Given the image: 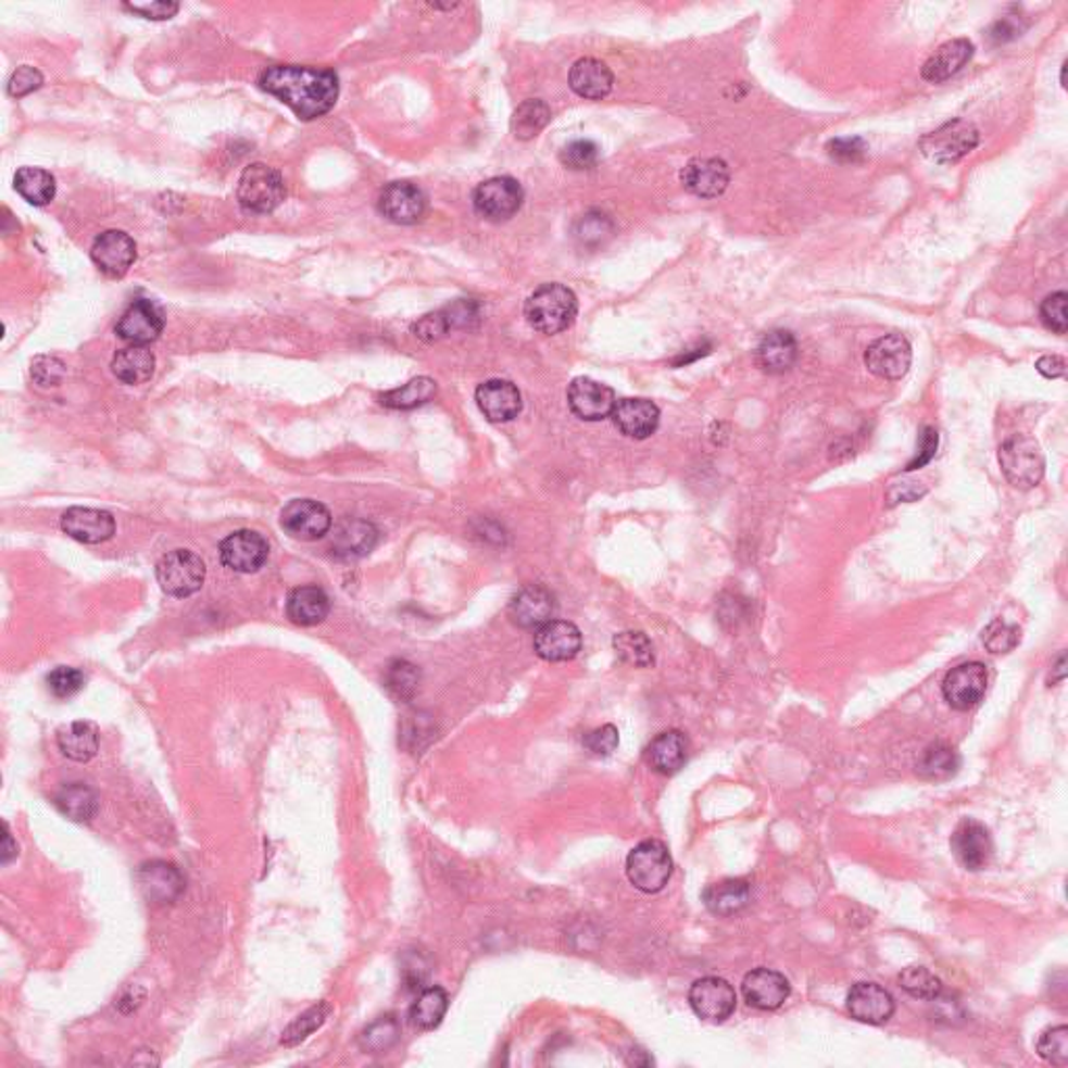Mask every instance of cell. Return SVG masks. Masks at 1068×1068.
Returning <instances> with one entry per match:
<instances>
[{
	"mask_svg": "<svg viewBox=\"0 0 1068 1068\" xmlns=\"http://www.w3.org/2000/svg\"><path fill=\"white\" fill-rule=\"evenodd\" d=\"M260 86L288 104L303 122L326 115L339 101V76L332 70L272 65L261 72Z\"/></svg>",
	"mask_w": 1068,
	"mask_h": 1068,
	"instance_id": "obj_1",
	"label": "cell"
},
{
	"mask_svg": "<svg viewBox=\"0 0 1068 1068\" xmlns=\"http://www.w3.org/2000/svg\"><path fill=\"white\" fill-rule=\"evenodd\" d=\"M578 313V299L573 290L564 285L551 282L537 288L524 305V315L528 324L543 332L557 335L568 330Z\"/></svg>",
	"mask_w": 1068,
	"mask_h": 1068,
	"instance_id": "obj_2",
	"label": "cell"
},
{
	"mask_svg": "<svg viewBox=\"0 0 1068 1068\" xmlns=\"http://www.w3.org/2000/svg\"><path fill=\"white\" fill-rule=\"evenodd\" d=\"M673 868L675 864L668 847L657 839L641 841L626 858V877L643 893H657L668 885Z\"/></svg>",
	"mask_w": 1068,
	"mask_h": 1068,
	"instance_id": "obj_3",
	"label": "cell"
},
{
	"mask_svg": "<svg viewBox=\"0 0 1068 1068\" xmlns=\"http://www.w3.org/2000/svg\"><path fill=\"white\" fill-rule=\"evenodd\" d=\"M238 203L253 213H272L287 199V184L278 169L253 163L244 167L236 188Z\"/></svg>",
	"mask_w": 1068,
	"mask_h": 1068,
	"instance_id": "obj_4",
	"label": "cell"
},
{
	"mask_svg": "<svg viewBox=\"0 0 1068 1068\" xmlns=\"http://www.w3.org/2000/svg\"><path fill=\"white\" fill-rule=\"evenodd\" d=\"M1000 466L1010 485L1033 489L1042 482L1045 472L1042 447L1027 435H1017L1000 447Z\"/></svg>",
	"mask_w": 1068,
	"mask_h": 1068,
	"instance_id": "obj_5",
	"label": "cell"
},
{
	"mask_svg": "<svg viewBox=\"0 0 1068 1068\" xmlns=\"http://www.w3.org/2000/svg\"><path fill=\"white\" fill-rule=\"evenodd\" d=\"M205 574H208L205 562L188 549L169 551L156 564V580L161 589L167 595L180 600L201 591L205 582Z\"/></svg>",
	"mask_w": 1068,
	"mask_h": 1068,
	"instance_id": "obj_6",
	"label": "cell"
},
{
	"mask_svg": "<svg viewBox=\"0 0 1068 1068\" xmlns=\"http://www.w3.org/2000/svg\"><path fill=\"white\" fill-rule=\"evenodd\" d=\"M979 140L981 134L972 124H968L965 120H954L943 124L938 130L927 134L920 140V151L927 159L947 165L968 155L979 145Z\"/></svg>",
	"mask_w": 1068,
	"mask_h": 1068,
	"instance_id": "obj_7",
	"label": "cell"
},
{
	"mask_svg": "<svg viewBox=\"0 0 1068 1068\" xmlns=\"http://www.w3.org/2000/svg\"><path fill=\"white\" fill-rule=\"evenodd\" d=\"M472 201L480 217L489 222H507L520 211L524 190L518 180L510 176H497L478 184Z\"/></svg>",
	"mask_w": 1068,
	"mask_h": 1068,
	"instance_id": "obj_8",
	"label": "cell"
},
{
	"mask_svg": "<svg viewBox=\"0 0 1068 1068\" xmlns=\"http://www.w3.org/2000/svg\"><path fill=\"white\" fill-rule=\"evenodd\" d=\"M990 684V673L981 662H966L952 668L941 684L943 698L950 707L966 712L985 698Z\"/></svg>",
	"mask_w": 1068,
	"mask_h": 1068,
	"instance_id": "obj_9",
	"label": "cell"
},
{
	"mask_svg": "<svg viewBox=\"0 0 1068 1068\" xmlns=\"http://www.w3.org/2000/svg\"><path fill=\"white\" fill-rule=\"evenodd\" d=\"M280 526L292 539L317 541L330 532L332 516L319 501L292 499L280 514Z\"/></svg>",
	"mask_w": 1068,
	"mask_h": 1068,
	"instance_id": "obj_10",
	"label": "cell"
},
{
	"mask_svg": "<svg viewBox=\"0 0 1068 1068\" xmlns=\"http://www.w3.org/2000/svg\"><path fill=\"white\" fill-rule=\"evenodd\" d=\"M864 362L875 376L883 380H900L913 365V347L904 335H885L866 349Z\"/></svg>",
	"mask_w": 1068,
	"mask_h": 1068,
	"instance_id": "obj_11",
	"label": "cell"
},
{
	"mask_svg": "<svg viewBox=\"0 0 1068 1068\" xmlns=\"http://www.w3.org/2000/svg\"><path fill=\"white\" fill-rule=\"evenodd\" d=\"M689 1004L698 1017L709 1022H725L737 1008V993L729 981L704 977L691 985Z\"/></svg>",
	"mask_w": 1068,
	"mask_h": 1068,
	"instance_id": "obj_12",
	"label": "cell"
},
{
	"mask_svg": "<svg viewBox=\"0 0 1068 1068\" xmlns=\"http://www.w3.org/2000/svg\"><path fill=\"white\" fill-rule=\"evenodd\" d=\"M269 555V545L255 530H236L219 545L222 564L240 574L257 573Z\"/></svg>",
	"mask_w": 1068,
	"mask_h": 1068,
	"instance_id": "obj_13",
	"label": "cell"
},
{
	"mask_svg": "<svg viewBox=\"0 0 1068 1068\" xmlns=\"http://www.w3.org/2000/svg\"><path fill=\"white\" fill-rule=\"evenodd\" d=\"M136 881L149 904H172L184 893L186 879L172 862L153 860L142 864L136 872Z\"/></svg>",
	"mask_w": 1068,
	"mask_h": 1068,
	"instance_id": "obj_14",
	"label": "cell"
},
{
	"mask_svg": "<svg viewBox=\"0 0 1068 1068\" xmlns=\"http://www.w3.org/2000/svg\"><path fill=\"white\" fill-rule=\"evenodd\" d=\"M428 208L424 190L412 183H391L382 188L378 209L380 213L399 226L417 224Z\"/></svg>",
	"mask_w": 1068,
	"mask_h": 1068,
	"instance_id": "obj_15",
	"label": "cell"
},
{
	"mask_svg": "<svg viewBox=\"0 0 1068 1068\" xmlns=\"http://www.w3.org/2000/svg\"><path fill=\"white\" fill-rule=\"evenodd\" d=\"M950 843H952V852H954L956 860L966 870L977 872L990 864L991 854H993V841H991L988 827L981 825L979 820L965 818L956 827Z\"/></svg>",
	"mask_w": 1068,
	"mask_h": 1068,
	"instance_id": "obj_16",
	"label": "cell"
},
{
	"mask_svg": "<svg viewBox=\"0 0 1068 1068\" xmlns=\"http://www.w3.org/2000/svg\"><path fill=\"white\" fill-rule=\"evenodd\" d=\"M616 403V392L593 378H574L568 387V405L574 416L585 422H600L612 416Z\"/></svg>",
	"mask_w": 1068,
	"mask_h": 1068,
	"instance_id": "obj_17",
	"label": "cell"
},
{
	"mask_svg": "<svg viewBox=\"0 0 1068 1068\" xmlns=\"http://www.w3.org/2000/svg\"><path fill=\"white\" fill-rule=\"evenodd\" d=\"M90 257L104 276L124 278L136 261V242L122 230H106L92 242Z\"/></svg>",
	"mask_w": 1068,
	"mask_h": 1068,
	"instance_id": "obj_18",
	"label": "cell"
},
{
	"mask_svg": "<svg viewBox=\"0 0 1068 1068\" xmlns=\"http://www.w3.org/2000/svg\"><path fill=\"white\" fill-rule=\"evenodd\" d=\"M682 186L702 199L720 197L730 183L729 165L716 156H700L687 163L680 174Z\"/></svg>",
	"mask_w": 1068,
	"mask_h": 1068,
	"instance_id": "obj_19",
	"label": "cell"
},
{
	"mask_svg": "<svg viewBox=\"0 0 1068 1068\" xmlns=\"http://www.w3.org/2000/svg\"><path fill=\"white\" fill-rule=\"evenodd\" d=\"M61 528L84 545H99L115 535V520L109 512L95 507H72L63 514Z\"/></svg>",
	"mask_w": 1068,
	"mask_h": 1068,
	"instance_id": "obj_20",
	"label": "cell"
},
{
	"mask_svg": "<svg viewBox=\"0 0 1068 1068\" xmlns=\"http://www.w3.org/2000/svg\"><path fill=\"white\" fill-rule=\"evenodd\" d=\"M582 648L578 626L568 620H549L535 632V652L545 662H568Z\"/></svg>",
	"mask_w": 1068,
	"mask_h": 1068,
	"instance_id": "obj_21",
	"label": "cell"
},
{
	"mask_svg": "<svg viewBox=\"0 0 1068 1068\" xmlns=\"http://www.w3.org/2000/svg\"><path fill=\"white\" fill-rule=\"evenodd\" d=\"M791 993L784 975L770 968H756L743 979V997L757 1010H779Z\"/></svg>",
	"mask_w": 1068,
	"mask_h": 1068,
	"instance_id": "obj_22",
	"label": "cell"
},
{
	"mask_svg": "<svg viewBox=\"0 0 1068 1068\" xmlns=\"http://www.w3.org/2000/svg\"><path fill=\"white\" fill-rule=\"evenodd\" d=\"M115 332L120 339L128 340L131 344H151L163 332V313L155 303L140 299L120 317Z\"/></svg>",
	"mask_w": 1068,
	"mask_h": 1068,
	"instance_id": "obj_23",
	"label": "cell"
},
{
	"mask_svg": "<svg viewBox=\"0 0 1068 1068\" xmlns=\"http://www.w3.org/2000/svg\"><path fill=\"white\" fill-rule=\"evenodd\" d=\"M850 1015L866 1025H883L895 1013V1000L877 983H856L847 993Z\"/></svg>",
	"mask_w": 1068,
	"mask_h": 1068,
	"instance_id": "obj_24",
	"label": "cell"
},
{
	"mask_svg": "<svg viewBox=\"0 0 1068 1068\" xmlns=\"http://www.w3.org/2000/svg\"><path fill=\"white\" fill-rule=\"evenodd\" d=\"M555 614V598L541 585H528L510 601V618L520 628H541Z\"/></svg>",
	"mask_w": 1068,
	"mask_h": 1068,
	"instance_id": "obj_25",
	"label": "cell"
},
{
	"mask_svg": "<svg viewBox=\"0 0 1068 1068\" xmlns=\"http://www.w3.org/2000/svg\"><path fill=\"white\" fill-rule=\"evenodd\" d=\"M612 417H614V424L618 426V430L623 435L630 437V439H637V441H643V439H650L653 432L657 430L659 410L650 399H639V397L632 399L630 397V399H623L616 403Z\"/></svg>",
	"mask_w": 1068,
	"mask_h": 1068,
	"instance_id": "obj_26",
	"label": "cell"
},
{
	"mask_svg": "<svg viewBox=\"0 0 1068 1068\" xmlns=\"http://www.w3.org/2000/svg\"><path fill=\"white\" fill-rule=\"evenodd\" d=\"M476 403L489 422H510L522 412V394L510 380H487L476 389Z\"/></svg>",
	"mask_w": 1068,
	"mask_h": 1068,
	"instance_id": "obj_27",
	"label": "cell"
},
{
	"mask_svg": "<svg viewBox=\"0 0 1068 1068\" xmlns=\"http://www.w3.org/2000/svg\"><path fill=\"white\" fill-rule=\"evenodd\" d=\"M378 530L372 522L362 518H344L337 524L330 549L339 560H360L376 548Z\"/></svg>",
	"mask_w": 1068,
	"mask_h": 1068,
	"instance_id": "obj_28",
	"label": "cell"
},
{
	"mask_svg": "<svg viewBox=\"0 0 1068 1068\" xmlns=\"http://www.w3.org/2000/svg\"><path fill=\"white\" fill-rule=\"evenodd\" d=\"M800 349L797 340L789 330H770L759 340L756 349V364L766 374H784L797 362Z\"/></svg>",
	"mask_w": 1068,
	"mask_h": 1068,
	"instance_id": "obj_29",
	"label": "cell"
},
{
	"mask_svg": "<svg viewBox=\"0 0 1068 1068\" xmlns=\"http://www.w3.org/2000/svg\"><path fill=\"white\" fill-rule=\"evenodd\" d=\"M972 54H975V47L970 40H966V38L950 40V42L941 45L938 51L925 61L922 72H920L922 79H927L931 84H941V81L956 76L972 59Z\"/></svg>",
	"mask_w": 1068,
	"mask_h": 1068,
	"instance_id": "obj_30",
	"label": "cell"
},
{
	"mask_svg": "<svg viewBox=\"0 0 1068 1068\" xmlns=\"http://www.w3.org/2000/svg\"><path fill=\"white\" fill-rule=\"evenodd\" d=\"M574 92L589 101H600L614 88V74L600 59H578L570 70Z\"/></svg>",
	"mask_w": 1068,
	"mask_h": 1068,
	"instance_id": "obj_31",
	"label": "cell"
},
{
	"mask_svg": "<svg viewBox=\"0 0 1068 1068\" xmlns=\"http://www.w3.org/2000/svg\"><path fill=\"white\" fill-rule=\"evenodd\" d=\"M687 757H689V741L680 730L659 732L648 747L650 766L655 772L666 777L677 775L684 766Z\"/></svg>",
	"mask_w": 1068,
	"mask_h": 1068,
	"instance_id": "obj_32",
	"label": "cell"
},
{
	"mask_svg": "<svg viewBox=\"0 0 1068 1068\" xmlns=\"http://www.w3.org/2000/svg\"><path fill=\"white\" fill-rule=\"evenodd\" d=\"M290 623L299 626H315L324 623L330 614V600L324 589L315 585L297 587L287 601Z\"/></svg>",
	"mask_w": 1068,
	"mask_h": 1068,
	"instance_id": "obj_33",
	"label": "cell"
},
{
	"mask_svg": "<svg viewBox=\"0 0 1068 1068\" xmlns=\"http://www.w3.org/2000/svg\"><path fill=\"white\" fill-rule=\"evenodd\" d=\"M705 908L716 916H730L747 908L752 900V887L743 879H725L720 883L705 887Z\"/></svg>",
	"mask_w": 1068,
	"mask_h": 1068,
	"instance_id": "obj_34",
	"label": "cell"
},
{
	"mask_svg": "<svg viewBox=\"0 0 1068 1068\" xmlns=\"http://www.w3.org/2000/svg\"><path fill=\"white\" fill-rule=\"evenodd\" d=\"M111 369H113L115 378L122 380L124 385H131V387L142 385V382L151 380V376L155 372V355H153V351H149L142 344H131V347H126V349L115 353V357L111 362Z\"/></svg>",
	"mask_w": 1068,
	"mask_h": 1068,
	"instance_id": "obj_35",
	"label": "cell"
},
{
	"mask_svg": "<svg viewBox=\"0 0 1068 1068\" xmlns=\"http://www.w3.org/2000/svg\"><path fill=\"white\" fill-rule=\"evenodd\" d=\"M56 745L74 762H90L99 752V730L90 723H70L56 732Z\"/></svg>",
	"mask_w": 1068,
	"mask_h": 1068,
	"instance_id": "obj_36",
	"label": "cell"
},
{
	"mask_svg": "<svg viewBox=\"0 0 1068 1068\" xmlns=\"http://www.w3.org/2000/svg\"><path fill=\"white\" fill-rule=\"evenodd\" d=\"M54 806L63 816H67L76 822H88L99 814L101 802H99V795L88 784L72 782V784H65L54 795Z\"/></svg>",
	"mask_w": 1068,
	"mask_h": 1068,
	"instance_id": "obj_37",
	"label": "cell"
},
{
	"mask_svg": "<svg viewBox=\"0 0 1068 1068\" xmlns=\"http://www.w3.org/2000/svg\"><path fill=\"white\" fill-rule=\"evenodd\" d=\"M960 768V756L954 747L945 743H935L922 752L916 764V772L927 781H947Z\"/></svg>",
	"mask_w": 1068,
	"mask_h": 1068,
	"instance_id": "obj_38",
	"label": "cell"
},
{
	"mask_svg": "<svg viewBox=\"0 0 1068 1068\" xmlns=\"http://www.w3.org/2000/svg\"><path fill=\"white\" fill-rule=\"evenodd\" d=\"M15 190L26 199L29 205L45 208L56 194V183L51 172L40 167H22L15 174Z\"/></svg>",
	"mask_w": 1068,
	"mask_h": 1068,
	"instance_id": "obj_39",
	"label": "cell"
},
{
	"mask_svg": "<svg viewBox=\"0 0 1068 1068\" xmlns=\"http://www.w3.org/2000/svg\"><path fill=\"white\" fill-rule=\"evenodd\" d=\"M437 397V382L428 376H419L403 385L401 389L380 394V403L391 410H414L430 403Z\"/></svg>",
	"mask_w": 1068,
	"mask_h": 1068,
	"instance_id": "obj_40",
	"label": "cell"
},
{
	"mask_svg": "<svg viewBox=\"0 0 1068 1068\" xmlns=\"http://www.w3.org/2000/svg\"><path fill=\"white\" fill-rule=\"evenodd\" d=\"M449 1008V995L443 988H426L417 995L410 1018L419 1029H435L443 1022Z\"/></svg>",
	"mask_w": 1068,
	"mask_h": 1068,
	"instance_id": "obj_41",
	"label": "cell"
},
{
	"mask_svg": "<svg viewBox=\"0 0 1068 1068\" xmlns=\"http://www.w3.org/2000/svg\"><path fill=\"white\" fill-rule=\"evenodd\" d=\"M614 650L618 657L634 668H650L655 662V652L650 637L641 630H625L614 637Z\"/></svg>",
	"mask_w": 1068,
	"mask_h": 1068,
	"instance_id": "obj_42",
	"label": "cell"
},
{
	"mask_svg": "<svg viewBox=\"0 0 1068 1068\" xmlns=\"http://www.w3.org/2000/svg\"><path fill=\"white\" fill-rule=\"evenodd\" d=\"M549 120H551V109L548 103L539 99H530L516 109L512 117V130L518 140H530L539 136V131L545 130Z\"/></svg>",
	"mask_w": 1068,
	"mask_h": 1068,
	"instance_id": "obj_43",
	"label": "cell"
},
{
	"mask_svg": "<svg viewBox=\"0 0 1068 1068\" xmlns=\"http://www.w3.org/2000/svg\"><path fill=\"white\" fill-rule=\"evenodd\" d=\"M385 687L397 702L414 700L419 687V668L407 659H392L385 673Z\"/></svg>",
	"mask_w": 1068,
	"mask_h": 1068,
	"instance_id": "obj_44",
	"label": "cell"
},
{
	"mask_svg": "<svg viewBox=\"0 0 1068 1068\" xmlns=\"http://www.w3.org/2000/svg\"><path fill=\"white\" fill-rule=\"evenodd\" d=\"M900 988L906 991L908 995L916 997V1000L935 1002L939 995H941V991H943V983H941V979L935 977L929 968H925V966H908L900 975Z\"/></svg>",
	"mask_w": 1068,
	"mask_h": 1068,
	"instance_id": "obj_45",
	"label": "cell"
},
{
	"mask_svg": "<svg viewBox=\"0 0 1068 1068\" xmlns=\"http://www.w3.org/2000/svg\"><path fill=\"white\" fill-rule=\"evenodd\" d=\"M399 1035H401V1027H399L397 1018L387 1015V1017L374 1020L365 1029L364 1033L360 1035V1045L364 1052H369V1054H385L391 1050L394 1043L399 1042Z\"/></svg>",
	"mask_w": 1068,
	"mask_h": 1068,
	"instance_id": "obj_46",
	"label": "cell"
},
{
	"mask_svg": "<svg viewBox=\"0 0 1068 1068\" xmlns=\"http://www.w3.org/2000/svg\"><path fill=\"white\" fill-rule=\"evenodd\" d=\"M328 1015H330V1006L326 1002L313 1006L305 1015H301V1017L288 1025L287 1031L282 1033L280 1043L287 1045V1047H292L297 1043L305 1042L312 1035L313 1031H317L326 1022Z\"/></svg>",
	"mask_w": 1068,
	"mask_h": 1068,
	"instance_id": "obj_47",
	"label": "cell"
},
{
	"mask_svg": "<svg viewBox=\"0 0 1068 1068\" xmlns=\"http://www.w3.org/2000/svg\"><path fill=\"white\" fill-rule=\"evenodd\" d=\"M574 235L582 247H600L610 236L614 235V224L605 213L593 211V213L582 215Z\"/></svg>",
	"mask_w": 1068,
	"mask_h": 1068,
	"instance_id": "obj_48",
	"label": "cell"
},
{
	"mask_svg": "<svg viewBox=\"0 0 1068 1068\" xmlns=\"http://www.w3.org/2000/svg\"><path fill=\"white\" fill-rule=\"evenodd\" d=\"M1020 643V628L1004 623L1002 618L993 620L983 630V645L990 653H1010Z\"/></svg>",
	"mask_w": 1068,
	"mask_h": 1068,
	"instance_id": "obj_49",
	"label": "cell"
},
{
	"mask_svg": "<svg viewBox=\"0 0 1068 1068\" xmlns=\"http://www.w3.org/2000/svg\"><path fill=\"white\" fill-rule=\"evenodd\" d=\"M1038 1054L1045 1063L1065 1067L1068 1065V1029L1065 1025L1052 1027L1043 1033L1038 1042Z\"/></svg>",
	"mask_w": 1068,
	"mask_h": 1068,
	"instance_id": "obj_50",
	"label": "cell"
},
{
	"mask_svg": "<svg viewBox=\"0 0 1068 1068\" xmlns=\"http://www.w3.org/2000/svg\"><path fill=\"white\" fill-rule=\"evenodd\" d=\"M560 161L576 172L593 169L600 163V147L591 140H574L568 147H564Z\"/></svg>",
	"mask_w": 1068,
	"mask_h": 1068,
	"instance_id": "obj_51",
	"label": "cell"
},
{
	"mask_svg": "<svg viewBox=\"0 0 1068 1068\" xmlns=\"http://www.w3.org/2000/svg\"><path fill=\"white\" fill-rule=\"evenodd\" d=\"M86 678L79 673L78 668L72 666H59L47 677V687L56 700H67L74 698L81 691Z\"/></svg>",
	"mask_w": 1068,
	"mask_h": 1068,
	"instance_id": "obj_52",
	"label": "cell"
},
{
	"mask_svg": "<svg viewBox=\"0 0 1068 1068\" xmlns=\"http://www.w3.org/2000/svg\"><path fill=\"white\" fill-rule=\"evenodd\" d=\"M1067 292H1054L1042 303V310H1040L1042 322L1045 324V328H1050L1056 335H1067Z\"/></svg>",
	"mask_w": 1068,
	"mask_h": 1068,
	"instance_id": "obj_53",
	"label": "cell"
},
{
	"mask_svg": "<svg viewBox=\"0 0 1068 1068\" xmlns=\"http://www.w3.org/2000/svg\"><path fill=\"white\" fill-rule=\"evenodd\" d=\"M620 734L614 725H603L582 737V745L593 756H612L618 750Z\"/></svg>",
	"mask_w": 1068,
	"mask_h": 1068,
	"instance_id": "obj_54",
	"label": "cell"
},
{
	"mask_svg": "<svg viewBox=\"0 0 1068 1068\" xmlns=\"http://www.w3.org/2000/svg\"><path fill=\"white\" fill-rule=\"evenodd\" d=\"M32 378L42 389L59 387V382L65 378V364L61 360H56V357H49V355L36 357L32 362Z\"/></svg>",
	"mask_w": 1068,
	"mask_h": 1068,
	"instance_id": "obj_55",
	"label": "cell"
},
{
	"mask_svg": "<svg viewBox=\"0 0 1068 1068\" xmlns=\"http://www.w3.org/2000/svg\"><path fill=\"white\" fill-rule=\"evenodd\" d=\"M126 11H130L134 15H140L145 20H153V22H163V20H172L178 11H180V4L178 2H165V0H155V2H126L124 4Z\"/></svg>",
	"mask_w": 1068,
	"mask_h": 1068,
	"instance_id": "obj_56",
	"label": "cell"
},
{
	"mask_svg": "<svg viewBox=\"0 0 1068 1068\" xmlns=\"http://www.w3.org/2000/svg\"><path fill=\"white\" fill-rule=\"evenodd\" d=\"M42 81H45V78H42V74H40L38 70H34V67H29V65H22V67H20V70H17V72L11 76V79H9V84H7V92H9V97H13V99H22V97H27L29 92L38 90V88L42 86Z\"/></svg>",
	"mask_w": 1068,
	"mask_h": 1068,
	"instance_id": "obj_57",
	"label": "cell"
},
{
	"mask_svg": "<svg viewBox=\"0 0 1068 1068\" xmlns=\"http://www.w3.org/2000/svg\"><path fill=\"white\" fill-rule=\"evenodd\" d=\"M868 147L862 138H834L827 145V153L839 163H856L866 155Z\"/></svg>",
	"mask_w": 1068,
	"mask_h": 1068,
	"instance_id": "obj_58",
	"label": "cell"
},
{
	"mask_svg": "<svg viewBox=\"0 0 1068 1068\" xmlns=\"http://www.w3.org/2000/svg\"><path fill=\"white\" fill-rule=\"evenodd\" d=\"M939 437L938 430L935 428H925L922 435H920V447H918V453L914 457L913 462L908 464V472L913 469L922 468L927 466L933 457H935V451H938Z\"/></svg>",
	"mask_w": 1068,
	"mask_h": 1068,
	"instance_id": "obj_59",
	"label": "cell"
},
{
	"mask_svg": "<svg viewBox=\"0 0 1068 1068\" xmlns=\"http://www.w3.org/2000/svg\"><path fill=\"white\" fill-rule=\"evenodd\" d=\"M1038 372L1042 374L1043 378H1050V380H1056V378H1063L1065 372H1067V362L1058 355H1043L1038 360Z\"/></svg>",
	"mask_w": 1068,
	"mask_h": 1068,
	"instance_id": "obj_60",
	"label": "cell"
},
{
	"mask_svg": "<svg viewBox=\"0 0 1068 1068\" xmlns=\"http://www.w3.org/2000/svg\"><path fill=\"white\" fill-rule=\"evenodd\" d=\"M20 854V847L13 845V837H11V831L9 827L4 825V843H2V864H9L13 858H17Z\"/></svg>",
	"mask_w": 1068,
	"mask_h": 1068,
	"instance_id": "obj_61",
	"label": "cell"
},
{
	"mask_svg": "<svg viewBox=\"0 0 1068 1068\" xmlns=\"http://www.w3.org/2000/svg\"><path fill=\"white\" fill-rule=\"evenodd\" d=\"M1052 673H1054V677H1050V682H1052V684H1058V682H1063V680H1065V677H1067V655H1065V653H1060V655H1058V659H1056V664H1054Z\"/></svg>",
	"mask_w": 1068,
	"mask_h": 1068,
	"instance_id": "obj_62",
	"label": "cell"
}]
</instances>
